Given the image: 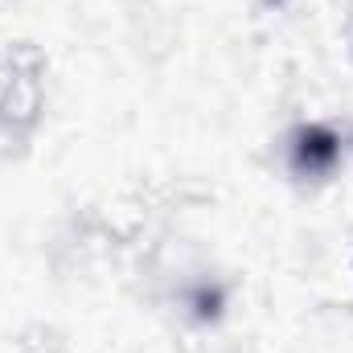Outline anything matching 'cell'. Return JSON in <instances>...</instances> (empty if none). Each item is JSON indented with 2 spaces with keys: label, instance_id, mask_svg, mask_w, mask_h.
<instances>
[{
  "label": "cell",
  "instance_id": "cell-1",
  "mask_svg": "<svg viewBox=\"0 0 353 353\" xmlns=\"http://www.w3.org/2000/svg\"><path fill=\"white\" fill-rule=\"evenodd\" d=\"M333 157H337V140H333V136H325V132H304V140H300V165L321 169V165H329Z\"/></svg>",
  "mask_w": 353,
  "mask_h": 353
}]
</instances>
